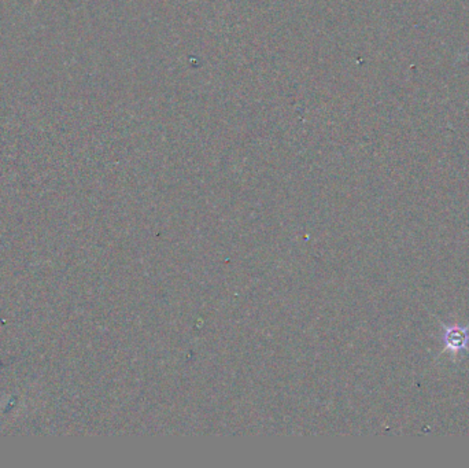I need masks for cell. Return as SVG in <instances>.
Wrapping results in <instances>:
<instances>
[{"label":"cell","instance_id":"6da1fadb","mask_svg":"<svg viewBox=\"0 0 469 468\" xmlns=\"http://www.w3.org/2000/svg\"><path fill=\"white\" fill-rule=\"evenodd\" d=\"M444 327V347L450 352H460L468 344L469 325L465 328L461 327Z\"/></svg>","mask_w":469,"mask_h":468}]
</instances>
